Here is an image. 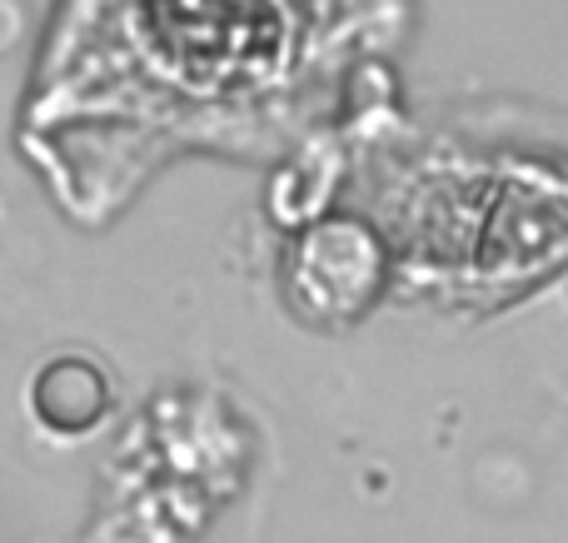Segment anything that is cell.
<instances>
[{
  "label": "cell",
  "mask_w": 568,
  "mask_h": 543,
  "mask_svg": "<svg viewBox=\"0 0 568 543\" xmlns=\"http://www.w3.org/2000/svg\"><path fill=\"white\" fill-rule=\"evenodd\" d=\"M80 30L70 95L155 105V125H215L284 70L290 20L275 0H100Z\"/></svg>",
  "instance_id": "1"
},
{
  "label": "cell",
  "mask_w": 568,
  "mask_h": 543,
  "mask_svg": "<svg viewBox=\"0 0 568 543\" xmlns=\"http://www.w3.org/2000/svg\"><path fill=\"white\" fill-rule=\"evenodd\" d=\"M36 404H40V419H45V424H55V429H85L90 419H100L105 385L95 379V369H90V365H75V389H70V395H60V389H50L45 379H40Z\"/></svg>",
  "instance_id": "2"
}]
</instances>
